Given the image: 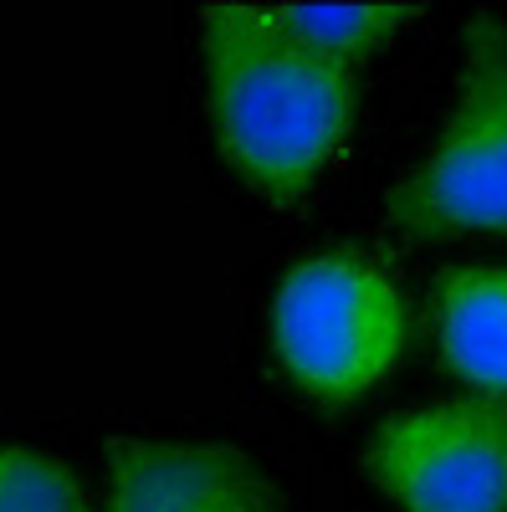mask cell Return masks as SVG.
<instances>
[{
	"label": "cell",
	"instance_id": "1",
	"mask_svg": "<svg viewBox=\"0 0 507 512\" xmlns=\"http://www.w3.org/2000/svg\"><path fill=\"white\" fill-rule=\"evenodd\" d=\"M205 82L221 149L272 200H298L354 123V72L277 6H205Z\"/></svg>",
	"mask_w": 507,
	"mask_h": 512
},
{
	"label": "cell",
	"instance_id": "2",
	"mask_svg": "<svg viewBox=\"0 0 507 512\" xmlns=\"http://www.w3.org/2000/svg\"><path fill=\"white\" fill-rule=\"evenodd\" d=\"M390 221L420 241L507 231V21L477 11L441 139L390 190Z\"/></svg>",
	"mask_w": 507,
	"mask_h": 512
},
{
	"label": "cell",
	"instance_id": "3",
	"mask_svg": "<svg viewBox=\"0 0 507 512\" xmlns=\"http://www.w3.org/2000/svg\"><path fill=\"white\" fill-rule=\"evenodd\" d=\"M272 338L287 374L323 400H354L405 354L400 287L364 256L328 251L298 262L272 297Z\"/></svg>",
	"mask_w": 507,
	"mask_h": 512
},
{
	"label": "cell",
	"instance_id": "4",
	"mask_svg": "<svg viewBox=\"0 0 507 512\" xmlns=\"http://www.w3.org/2000/svg\"><path fill=\"white\" fill-rule=\"evenodd\" d=\"M364 466L405 512H507V405L441 400L390 415Z\"/></svg>",
	"mask_w": 507,
	"mask_h": 512
},
{
	"label": "cell",
	"instance_id": "5",
	"mask_svg": "<svg viewBox=\"0 0 507 512\" xmlns=\"http://www.w3.org/2000/svg\"><path fill=\"white\" fill-rule=\"evenodd\" d=\"M103 512H287L272 477L226 441H134L108 446Z\"/></svg>",
	"mask_w": 507,
	"mask_h": 512
},
{
	"label": "cell",
	"instance_id": "6",
	"mask_svg": "<svg viewBox=\"0 0 507 512\" xmlns=\"http://www.w3.org/2000/svg\"><path fill=\"white\" fill-rule=\"evenodd\" d=\"M436 338L451 374L507 395V267H451L436 287Z\"/></svg>",
	"mask_w": 507,
	"mask_h": 512
},
{
	"label": "cell",
	"instance_id": "7",
	"mask_svg": "<svg viewBox=\"0 0 507 512\" xmlns=\"http://www.w3.org/2000/svg\"><path fill=\"white\" fill-rule=\"evenodd\" d=\"M277 16L298 31L303 41H313L318 52L349 62L369 47H379L400 21L415 16V6H405V0H390V6H313V0H282Z\"/></svg>",
	"mask_w": 507,
	"mask_h": 512
},
{
	"label": "cell",
	"instance_id": "8",
	"mask_svg": "<svg viewBox=\"0 0 507 512\" xmlns=\"http://www.w3.org/2000/svg\"><path fill=\"white\" fill-rule=\"evenodd\" d=\"M0 512H93L88 492L47 451L0 441Z\"/></svg>",
	"mask_w": 507,
	"mask_h": 512
}]
</instances>
